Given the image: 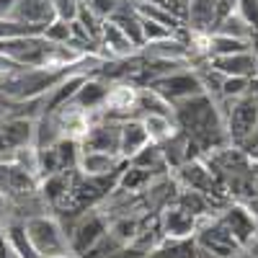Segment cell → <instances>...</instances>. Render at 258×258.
I'll list each match as a JSON object with an SVG mask.
<instances>
[{
  "instance_id": "obj_1",
  "label": "cell",
  "mask_w": 258,
  "mask_h": 258,
  "mask_svg": "<svg viewBox=\"0 0 258 258\" xmlns=\"http://www.w3.org/2000/svg\"><path fill=\"white\" fill-rule=\"evenodd\" d=\"M173 116L178 119V129H183V137L194 150H217L230 140L227 126L217 114V106L207 93L176 103Z\"/></svg>"
},
{
  "instance_id": "obj_2",
  "label": "cell",
  "mask_w": 258,
  "mask_h": 258,
  "mask_svg": "<svg viewBox=\"0 0 258 258\" xmlns=\"http://www.w3.org/2000/svg\"><path fill=\"white\" fill-rule=\"evenodd\" d=\"M73 73L70 68H21V70H13L3 83H0V91L6 96L16 98V101H29V98H36L47 91H54L62 80H68Z\"/></svg>"
},
{
  "instance_id": "obj_3",
  "label": "cell",
  "mask_w": 258,
  "mask_h": 258,
  "mask_svg": "<svg viewBox=\"0 0 258 258\" xmlns=\"http://www.w3.org/2000/svg\"><path fill=\"white\" fill-rule=\"evenodd\" d=\"M24 227H26V235H29V243L34 245V250L41 258H54V255L68 253L70 240L54 220H49V217H29L24 222Z\"/></svg>"
},
{
  "instance_id": "obj_4",
  "label": "cell",
  "mask_w": 258,
  "mask_h": 258,
  "mask_svg": "<svg viewBox=\"0 0 258 258\" xmlns=\"http://www.w3.org/2000/svg\"><path fill=\"white\" fill-rule=\"evenodd\" d=\"M232 109L227 116V137L230 142L243 145L245 140H250L258 132V96H253L250 91L240 98H230Z\"/></svg>"
},
{
  "instance_id": "obj_5",
  "label": "cell",
  "mask_w": 258,
  "mask_h": 258,
  "mask_svg": "<svg viewBox=\"0 0 258 258\" xmlns=\"http://www.w3.org/2000/svg\"><path fill=\"white\" fill-rule=\"evenodd\" d=\"M160 98H165L170 106L176 109V103L186 101V98H194V96H199V93H207L204 91V83L199 75H191V73H170V75H163L158 78L153 85H150Z\"/></svg>"
},
{
  "instance_id": "obj_6",
  "label": "cell",
  "mask_w": 258,
  "mask_h": 258,
  "mask_svg": "<svg viewBox=\"0 0 258 258\" xmlns=\"http://www.w3.org/2000/svg\"><path fill=\"white\" fill-rule=\"evenodd\" d=\"M109 232V222H106L103 214L98 212H88L85 217L75 225L73 238H70V250L78 255H88Z\"/></svg>"
},
{
  "instance_id": "obj_7",
  "label": "cell",
  "mask_w": 258,
  "mask_h": 258,
  "mask_svg": "<svg viewBox=\"0 0 258 258\" xmlns=\"http://www.w3.org/2000/svg\"><path fill=\"white\" fill-rule=\"evenodd\" d=\"M36 188V176L21 163L0 160V197L6 199H26Z\"/></svg>"
},
{
  "instance_id": "obj_8",
  "label": "cell",
  "mask_w": 258,
  "mask_h": 258,
  "mask_svg": "<svg viewBox=\"0 0 258 258\" xmlns=\"http://www.w3.org/2000/svg\"><path fill=\"white\" fill-rule=\"evenodd\" d=\"M235 240L240 243V248L250 245L253 238H255V232H258V225H255V217H253V212H248L243 204H235L230 207L227 212H222L220 217H217Z\"/></svg>"
},
{
  "instance_id": "obj_9",
  "label": "cell",
  "mask_w": 258,
  "mask_h": 258,
  "mask_svg": "<svg viewBox=\"0 0 258 258\" xmlns=\"http://www.w3.org/2000/svg\"><path fill=\"white\" fill-rule=\"evenodd\" d=\"M34 124L29 119H11L0 124V158L3 155H16L34 142Z\"/></svg>"
},
{
  "instance_id": "obj_10",
  "label": "cell",
  "mask_w": 258,
  "mask_h": 258,
  "mask_svg": "<svg viewBox=\"0 0 258 258\" xmlns=\"http://www.w3.org/2000/svg\"><path fill=\"white\" fill-rule=\"evenodd\" d=\"M160 225H163V235L168 240H188L199 230V217H194L191 212L173 204L160 214Z\"/></svg>"
},
{
  "instance_id": "obj_11",
  "label": "cell",
  "mask_w": 258,
  "mask_h": 258,
  "mask_svg": "<svg viewBox=\"0 0 258 258\" xmlns=\"http://www.w3.org/2000/svg\"><path fill=\"white\" fill-rule=\"evenodd\" d=\"M178 178L186 188L191 191H199L204 197H212V194H220L217 188V173H212V170L202 163V160H186L181 168H178Z\"/></svg>"
},
{
  "instance_id": "obj_12",
  "label": "cell",
  "mask_w": 258,
  "mask_h": 258,
  "mask_svg": "<svg viewBox=\"0 0 258 258\" xmlns=\"http://www.w3.org/2000/svg\"><path fill=\"white\" fill-rule=\"evenodd\" d=\"M8 18L21 21V24H29V26L47 29L57 16H54V8H52V0H18Z\"/></svg>"
},
{
  "instance_id": "obj_13",
  "label": "cell",
  "mask_w": 258,
  "mask_h": 258,
  "mask_svg": "<svg viewBox=\"0 0 258 258\" xmlns=\"http://www.w3.org/2000/svg\"><path fill=\"white\" fill-rule=\"evenodd\" d=\"M212 68L225 78H250L258 73V59L253 52H240L227 57H212Z\"/></svg>"
},
{
  "instance_id": "obj_14",
  "label": "cell",
  "mask_w": 258,
  "mask_h": 258,
  "mask_svg": "<svg viewBox=\"0 0 258 258\" xmlns=\"http://www.w3.org/2000/svg\"><path fill=\"white\" fill-rule=\"evenodd\" d=\"M121 126L114 124H98L91 126L83 137L85 150H93V153H109V155H119V140H121Z\"/></svg>"
},
{
  "instance_id": "obj_15",
  "label": "cell",
  "mask_w": 258,
  "mask_h": 258,
  "mask_svg": "<svg viewBox=\"0 0 258 258\" xmlns=\"http://www.w3.org/2000/svg\"><path fill=\"white\" fill-rule=\"evenodd\" d=\"M121 140H119V155L132 160L140 150H145L150 145V135L145 129V121H124L121 124Z\"/></svg>"
},
{
  "instance_id": "obj_16",
  "label": "cell",
  "mask_w": 258,
  "mask_h": 258,
  "mask_svg": "<svg viewBox=\"0 0 258 258\" xmlns=\"http://www.w3.org/2000/svg\"><path fill=\"white\" fill-rule=\"evenodd\" d=\"M106 96H109V88H106L103 83H98V80H83V85L78 88V93L73 96L70 106H75V109H80V111H93V109H98V106L106 103Z\"/></svg>"
},
{
  "instance_id": "obj_17",
  "label": "cell",
  "mask_w": 258,
  "mask_h": 258,
  "mask_svg": "<svg viewBox=\"0 0 258 258\" xmlns=\"http://www.w3.org/2000/svg\"><path fill=\"white\" fill-rule=\"evenodd\" d=\"M114 168H116V155H109V153L83 150L78 160V170L83 176H109Z\"/></svg>"
},
{
  "instance_id": "obj_18",
  "label": "cell",
  "mask_w": 258,
  "mask_h": 258,
  "mask_svg": "<svg viewBox=\"0 0 258 258\" xmlns=\"http://www.w3.org/2000/svg\"><path fill=\"white\" fill-rule=\"evenodd\" d=\"M101 36H103V44L109 47L111 54L116 57H129V54H135L137 47L132 44V39H129L114 21H106V24L101 26Z\"/></svg>"
},
{
  "instance_id": "obj_19",
  "label": "cell",
  "mask_w": 258,
  "mask_h": 258,
  "mask_svg": "<svg viewBox=\"0 0 258 258\" xmlns=\"http://www.w3.org/2000/svg\"><path fill=\"white\" fill-rule=\"evenodd\" d=\"M145 47H147V57H153L158 62H178L186 54V44H181L173 36L160 39V41H150Z\"/></svg>"
},
{
  "instance_id": "obj_20",
  "label": "cell",
  "mask_w": 258,
  "mask_h": 258,
  "mask_svg": "<svg viewBox=\"0 0 258 258\" xmlns=\"http://www.w3.org/2000/svg\"><path fill=\"white\" fill-rule=\"evenodd\" d=\"M240 52H250V41L225 36V34L209 36V54L212 57H227V54H240Z\"/></svg>"
},
{
  "instance_id": "obj_21",
  "label": "cell",
  "mask_w": 258,
  "mask_h": 258,
  "mask_svg": "<svg viewBox=\"0 0 258 258\" xmlns=\"http://www.w3.org/2000/svg\"><path fill=\"white\" fill-rule=\"evenodd\" d=\"M145 129L150 135L153 145H163L170 137H176V124L170 121V116H160V114H147L145 119Z\"/></svg>"
},
{
  "instance_id": "obj_22",
  "label": "cell",
  "mask_w": 258,
  "mask_h": 258,
  "mask_svg": "<svg viewBox=\"0 0 258 258\" xmlns=\"http://www.w3.org/2000/svg\"><path fill=\"white\" fill-rule=\"evenodd\" d=\"M137 98L140 93L132 88V85H116V88L109 91V96H106V109L109 111H132L135 106H137Z\"/></svg>"
},
{
  "instance_id": "obj_23",
  "label": "cell",
  "mask_w": 258,
  "mask_h": 258,
  "mask_svg": "<svg viewBox=\"0 0 258 258\" xmlns=\"http://www.w3.org/2000/svg\"><path fill=\"white\" fill-rule=\"evenodd\" d=\"M68 191H70V176L68 173H54V176H47L41 181V197L52 204H59L68 199Z\"/></svg>"
},
{
  "instance_id": "obj_24",
  "label": "cell",
  "mask_w": 258,
  "mask_h": 258,
  "mask_svg": "<svg viewBox=\"0 0 258 258\" xmlns=\"http://www.w3.org/2000/svg\"><path fill=\"white\" fill-rule=\"evenodd\" d=\"M44 29L39 26H29V24H21V21H13L8 16H0V41H8V39H21V36H41Z\"/></svg>"
},
{
  "instance_id": "obj_25",
  "label": "cell",
  "mask_w": 258,
  "mask_h": 258,
  "mask_svg": "<svg viewBox=\"0 0 258 258\" xmlns=\"http://www.w3.org/2000/svg\"><path fill=\"white\" fill-rule=\"evenodd\" d=\"M6 238H8V243L13 245V250L18 253V258H41V255L34 250V245L29 243V235H26V227H24V225H8Z\"/></svg>"
},
{
  "instance_id": "obj_26",
  "label": "cell",
  "mask_w": 258,
  "mask_h": 258,
  "mask_svg": "<svg viewBox=\"0 0 258 258\" xmlns=\"http://www.w3.org/2000/svg\"><path fill=\"white\" fill-rule=\"evenodd\" d=\"M150 183H153V173L145 170V168H137V165H129V170H124L121 178H119V186L126 194H135V191H140Z\"/></svg>"
},
{
  "instance_id": "obj_27",
  "label": "cell",
  "mask_w": 258,
  "mask_h": 258,
  "mask_svg": "<svg viewBox=\"0 0 258 258\" xmlns=\"http://www.w3.org/2000/svg\"><path fill=\"white\" fill-rule=\"evenodd\" d=\"M44 36L47 41H52V44H68V41L73 39V29H70V24L68 21H59V18H54L52 24L44 29Z\"/></svg>"
},
{
  "instance_id": "obj_28",
  "label": "cell",
  "mask_w": 258,
  "mask_h": 258,
  "mask_svg": "<svg viewBox=\"0 0 258 258\" xmlns=\"http://www.w3.org/2000/svg\"><path fill=\"white\" fill-rule=\"evenodd\" d=\"M140 18H142V16H140ZM142 36H145V44H150V41H160V39L173 36V31H170L168 26H163L160 21L142 18Z\"/></svg>"
},
{
  "instance_id": "obj_29",
  "label": "cell",
  "mask_w": 258,
  "mask_h": 258,
  "mask_svg": "<svg viewBox=\"0 0 258 258\" xmlns=\"http://www.w3.org/2000/svg\"><path fill=\"white\" fill-rule=\"evenodd\" d=\"M85 8H88L98 21H109L121 8V3L119 0H85Z\"/></svg>"
},
{
  "instance_id": "obj_30",
  "label": "cell",
  "mask_w": 258,
  "mask_h": 258,
  "mask_svg": "<svg viewBox=\"0 0 258 258\" xmlns=\"http://www.w3.org/2000/svg\"><path fill=\"white\" fill-rule=\"evenodd\" d=\"M52 8H54V16L59 21H73L78 18V11H80V0H52Z\"/></svg>"
},
{
  "instance_id": "obj_31",
  "label": "cell",
  "mask_w": 258,
  "mask_h": 258,
  "mask_svg": "<svg viewBox=\"0 0 258 258\" xmlns=\"http://www.w3.org/2000/svg\"><path fill=\"white\" fill-rule=\"evenodd\" d=\"M248 88V78H222V96L227 98H240L245 96Z\"/></svg>"
},
{
  "instance_id": "obj_32",
  "label": "cell",
  "mask_w": 258,
  "mask_h": 258,
  "mask_svg": "<svg viewBox=\"0 0 258 258\" xmlns=\"http://www.w3.org/2000/svg\"><path fill=\"white\" fill-rule=\"evenodd\" d=\"M238 13L248 21L253 31H258V0H238Z\"/></svg>"
},
{
  "instance_id": "obj_33",
  "label": "cell",
  "mask_w": 258,
  "mask_h": 258,
  "mask_svg": "<svg viewBox=\"0 0 258 258\" xmlns=\"http://www.w3.org/2000/svg\"><path fill=\"white\" fill-rule=\"evenodd\" d=\"M142 3L158 6L168 13H173L176 18H186V0H142Z\"/></svg>"
},
{
  "instance_id": "obj_34",
  "label": "cell",
  "mask_w": 258,
  "mask_h": 258,
  "mask_svg": "<svg viewBox=\"0 0 258 258\" xmlns=\"http://www.w3.org/2000/svg\"><path fill=\"white\" fill-rule=\"evenodd\" d=\"M16 3H18V0H0V16H11Z\"/></svg>"
},
{
  "instance_id": "obj_35",
  "label": "cell",
  "mask_w": 258,
  "mask_h": 258,
  "mask_svg": "<svg viewBox=\"0 0 258 258\" xmlns=\"http://www.w3.org/2000/svg\"><path fill=\"white\" fill-rule=\"evenodd\" d=\"M54 258H73L70 253H64V255H54Z\"/></svg>"
}]
</instances>
